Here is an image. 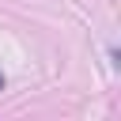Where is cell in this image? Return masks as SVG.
I'll return each mask as SVG.
<instances>
[{"instance_id":"1","label":"cell","mask_w":121,"mask_h":121,"mask_svg":"<svg viewBox=\"0 0 121 121\" xmlns=\"http://www.w3.org/2000/svg\"><path fill=\"white\" fill-rule=\"evenodd\" d=\"M0 87H4V76H0Z\"/></svg>"}]
</instances>
